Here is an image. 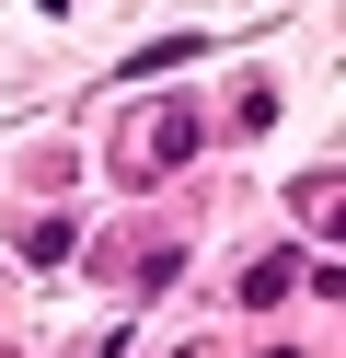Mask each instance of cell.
<instances>
[{"label":"cell","mask_w":346,"mask_h":358,"mask_svg":"<svg viewBox=\"0 0 346 358\" xmlns=\"http://www.w3.org/2000/svg\"><path fill=\"white\" fill-rule=\"evenodd\" d=\"M289 289H300V255H266V266H254V278H243V301H254V312H277V301H289Z\"/></svg>","instance_id":"7a4b0ae2"},{"label":"cell","mask_w":346,"mask_h":358,"mask_svg":"<svg viewBox=\"0 0 346 358\" xmlns=\"http://www.w3.org/2000/svg\"><path fill=\"white\" fill-rule=\"evenodd\" d=\"M196 139H208V116H196V104H161V127H150V173H173Z\"/></svg>","instance_id":"6da1fadb"},{"label":"cell","mask_w":346,"mask_h":358,"mask_svg":"<svg viewBox=\"0 0 346 358\" xmlns=\"http://www.w3.org/2000/svg\"><path fill=\"white\" fill-rule=\"evenodd\" d=\"M69 243H81V231H69V220H23V266H58Z\"/></svg>","instance_id":"277c9868"},{"label":"cell","mask_w":346,"mask_h":358,"mask_svg":"<svg viewBox=\"0 0 346 358\" xmlns=\"http://www.w3.org/2000/svg\"><path fill=\"white\" fill-rule=\"evenodd\" d=\"M35 12H69V0H35Z\"/></svg>","instance_id":"5b68a950"},{"label":"cell","mask_w":346,"mask_h":358,"mask_svg":"<svg viewBox=\"0 0 346 358\" xmlns=\"http://www.w3.org/2000/svg\"><path fill=\"white\" fill-rule=\"evenodd\" d=\"M196 47H208V35H161V47H138V58H127V81H161V70H185Z\"/></svg>","instance_id":"3957f363"}]
</instances>
